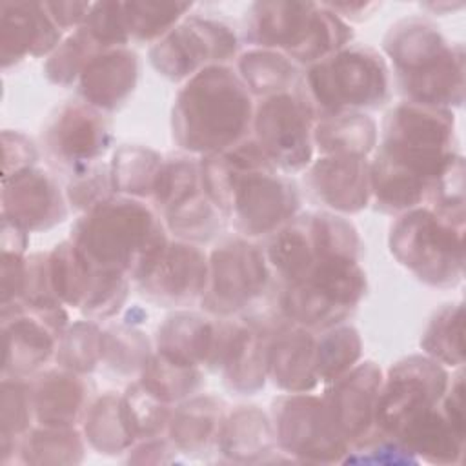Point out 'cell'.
Instances as JSON below:
<instances>
[{"label":"cell","mask_w":466,"mask_h":466,"mask_svg":"<svg viewBox=\"0 0 466 466\" xmlns=\"http://www.w3.org/2000/svg\"><path fill=\"white\" fill-rule=\"evenodd\" d=\"M380 131L370 162L371 200L382 213L400 215L426 204L433 182L457 157L453 115L404 100L388 111Z\"/></svg>","instance_id":"1"},{"label":"cell","mask_w":466,"mask_h":466,"mask_svg":"<svg viewBox=\"0 0 466 466\" xmlns=\"http://www.w3.org/2000/svg\"><path fill=\"white\" fill-rule=\"evenodd\" d=\"M200 187L246 238L271 237L300 208L297 184L280 173L253 137L200 158Z\"/></svg>","instance_id":"2"},{"label":"cell","mask_w":466,"mask_h":466,"mask_svg":"<svg viewBox=\"0 0 466 466\" xmlns=\"http://www.w3.org/2000/svg\"><path fill=\"white\" fill-rule=\"evenodd\" d=\"M253 95L229 66H209L184 82L171 109V133L189 155L224 151L249 137Z\"/></svg>","instance_id":"3"},{"label":"cell","mask_w":466,"mask_h":466,"mask_svg":"<svg viewBox=\"0 0 466 466\" xmlns=\"http://www.w3.org/2000/svg\"><path fill=\"white\" fill-rule=\"evenodd\" d=\"M93 268L137 280L169 242L160 217L146 202L109 197L86 211L69 238Z\"/></svg>","instance_id":"4"},{"label":"cell","mask_w":466,"mask_h":466,"mask_svg":"<svg viewBox=\"0 0 466 466\" xmlns=\"http://www.w3.org/2000/svg\"><path fill=\"white\" fill-rule=\"evenodd\" d=\"M382 47L406 102L441 109L462 102V47L448 46L430 22L420 18L397 22L384 36Z\"/></svg>","instance_id":"5"},{"label":"cell","mask_w":466,"mask_h":466,"mask_svg":"<svg viewBox=\"0 0 466 466\" xmlns=\"http://www.w3.org/2000/svg\"><path fill=\"white\" fill-rule=\"evenodd\" d=\"M255 47L275 49L297 66H311L342 49L351 40V27L322 4L264 2L249 11L244 29Z\"/></svg>","instance_id":"6"},{"label":"cell","mask_w":466,"mask_h":466,"mask_svg":"<svg viewBox=\"0 0 466 466\" xmlns=\"http://www.w3.org/2000/svg\"><path fill=\"white\" fill-rule=\"evenodd\" d=\"M302 86L317 118L348 111H370L384 106L391 95L386 60L362 44L342 49L308 66Z\"/></svg>","instance_id":"7"},{"label":"cell","mask_w":466,"mask_h":466,"mask_svg":"<svg viewBox=\"0 0 466 466\" xmlns=\"http://www.w3.org/2000/svg\"><path fill=\"white\" fill-rule=\"evenodd\" d=\"M366 293L359 258L322 257L295 282L280 286L279 304L288 322L322 331L346 322Z\"/></svg>","instance_id":"8"},{"label":"cell","mask_w":466,"mask_h":466,"mask_svg":"<svg viewBox=\"0 0 466 466\" xmlns=\"http://www.w3.org/2000/svg\"><path fill=\"white\" fill-rule=\"evenodd\" d=\"M462 229L428 206L397 215L390 229L393 257L420 282L455 286L462 277Z\"/></svg>","instance_id":"9"},{"label":"cell","mask_w":466,"mask_h":466,"mask_svg":"<svg viewBox=\"0 0 466 466\" xmlns=\"http://www.w3.org/2000/svg\"><path fill=\"white\" fill-rule=\"evenodd\" d=\"M209 279L200 299L204 311L226 319L249 313L280 286L269 268L266 251L251 238H224L208 257Z\"/></svg>","instance_id":"10"},{"label":"cell","mask_w":466,"mask_h":466,"mask_svg":"<svg viewBox=\"0 0 466 466\" xmlns=\"http://www.w3.org/2000/svg\"><path fill=\"white\" fill-rule=\"evenodd\" d=\"M315 107L300 84L297 89L269 95L255 104L253 140L284 175L306 171L313 162Z\"/></svg>","instance_id":"11"},{"label":"cell","mask_w":466,"mask_h":466,"mask_svg":"<svg viewBox=\"0 0 466 466\" xmlns=\"http://www.w3.org/2000/svg\"><path fill=\"white\" fill-rule=\"evenodd\" d=\"M271 424L280 453L289 459L333 464L342 462L350 444L335 428L322 397L286 393L271 402Z\"/></svg>","instance_id":"12"},{"label":"cell","mask_w":466,"mask_h":466,"mask_svg":"<svg viewBox=\"0 0 466 466\" xmlns=\"http://www.w3.org/2000/svg\"><path fill=\"white\" fill-rule=\"evenodd\" d=\"M237 36L220 20L187 16L153 44V67L171 82H186L209 66H228L237 55Z\"/></svg>","instance_id":"13"},{"label":"cell","mask_w":466,"mask_h":466,"mask_svg":"<svg viewBox=\"0 0 466 466\" xmlns=\"http://www.w3.org/2000/svg\"><path fill=\"white\" fill-rule=\"evenodd\" d=\"M450 377L442 364L428 355H410L395 362L382 379L377 402V431L395 437L406 422L437 406Z\"/></svg>","instance_id":"14"},{"label":"cell","mask_w":466,"mask_h":466,"mask_svg":"<svg viewBox=\"0 0 466 466\" xmlns=\"http://www.w3.org/2000/svg\"><path fill=\"white\" fill-rule=\"evenodd\" d=\"M67 328L62 308H31L22 300L2 306L4 360L2 377L31 379L55 357L56 344Z\"/></svg>","instance_id":"15"},{"label":"cell","mask_w":466,"mask_h":466,"mask_svg":"<svg viewBox=\"0 0 466 466\" xmlns=\"http://www.w3.org/2000/svg\"><path fill=\"white\" fill-rule=\"evenodd\" d=\"M209 279L208 255L191 242H167L135 280L140 295L164 308L200 300Z\"/></svg>","instance_id":"16"},{"label":"cell","mask_w":466,"mask_h":466,"mask_svg":"<svg viewBox=\"0 0 466 466\" xmlns=\"http://www.w3.org/2000/svg\"><path fill=\"white\" fill-rule=\"evenodd\" d=\"M382 379L380 368L373 360H364L326 384L322 400L350 446L377 433L375 419Z\"/></svg>","instance_id":"17"},{"label":"cell","mask_w":466,"mask_h":466,"mask_svg":"<svg viewBox=\"0 0 466 466\" xmlns=\"http://www.w3.org/2000/svg\"><path fill=\"white\" fill-rule=\"evenodd\" d=\"M113 142L111 126L100 109L86 102H67L44 129L49 155L71 171L95 164Z\"/></svg>","instance_id":"18"},{"label":"cell","mask_w":466,"mask_h":466,"mask_svg":"<svg viewBox=\"0 0 466 466\" xmlns=\"http://www.w3.org/2000/svg\"><path fill=\"white\" fill-rule=\"evenodd\" d=\"M66 200L56 178L42 167L31 166L2 177V218L27 233L46 231L64 222Z\"/></svg>","instance_id":"19"},{"label":"cell","mask_w":466,"mask_h":466,"mask_svg":"<svg viewBox=\"0 0 466 466\" xmlns=\"http://www.w3.org/2000/svg\"><path fill=\"white\" fill-rule=\"evenodd\" d=\"M235 322L211 320L198 313L177 311L157 331V353L187 366L218 370Z\"/></svg>","instance_id":"20"},{"label":"cell","mask_w":466,"mask_h":466,"mask_svg":"<svg viewBox=\"0 0 466 466\" xmlns=\"http://www.w3.org/2000/svg\"><path fill=\"white\" fill-rule=\"evenodd\" d=\"M304 182L331 213H359L371 200L370 162L362 157L320 155L306 169Z\"/></svg>","instance_id":"21"},{"label":"cell","mask_w":466,"mask_h":466,"mask_svg":"<svg viewBox=\"0 0 466 466\" xmlns=\"http://www.w3.org/2000/svg\"><path fill=\"white\" fill-rule=\"evenodd\" d=\"M60 44V29L44 4H0V58L7 69L27 56L51 55Z\"/></svg>","instance_id":"22"},{"label":"cell","mask_w":466,"mask_h":466,"mask_svg":"<svg viewBox=\"0 0 466 466\" xmlns=\"http://www.w3.org/2000/svg\"><path fill=\"white\" fill-rule=\"evenodd\" d=\"M35 420L42 426L78 428L93 402V382L66 368L42 370L29 379Z\"/></svg>","instance_id":"23"},{"label":"cell","mask_w":466,"mask_h":466,"mask_svg":"<svg viewBox=\"0 0 466 466\" xmlns=\"http://www.w3.org/2000/svg\"><path fill=\"white\" fill-rule=\"evenodd\" d=\"M138 58L127 47H102L84 67L78 93L100 111H115L137 87Z\"/></svg>","instance_id":"24"},{"label":"cell","mask_w":466,"mask_h":466,"mask_svg":"<svg viewBox=\"0 0 466 466\" xmlns=\"http://www.w3.org/2000/svg\"><path fill=\"white\" fill-rule=\"evenodd\" d=\"M268 379L286 393H306L319 384L317 331L288 322L280 328L268 353Z\"/></svg>","instance_id":"25"},{"label":"cell","mask_w":466,"mask_h":466,"mask_svg":"<svg viewBox=\"0 0 466 466\" xmlns=\"http://www.w3.org/2000/svg\"><path fill=\"white\" fill-rule=\"evenodd\" d=\"M226 413L222 399L197 393L173 408L167 437L180 455L204 457L217 450Z\"/></svg>","instance_id":"26"},{"label":"cell","mask_w":466,"mask_h":466,"mask_svg":"<svg viewBox=\"0 0 466 466\" xmlns=\"http://www.w3.org/2000/svg\"><path fill=\"white\" fill-rule=\"evenodd\" d=\"M273 335L248 322H235L218 370L224 384L242 395H253L268 379V353Z\"/></svg>","instance_id":"27"},{"label":"cell","mask_w":466,"mask_h":466,"mask_svg":"<svg viewBox=\"0 0 466 466\" xmlns=\"http://www.w3.org/2000/svg\"><path fill=\"white\" fill-rule=\"evenodd\" d=\"M271 417L257 406H237L226 413L217 453L229 462H266L279 453Z\"/></svg>","instance_id":"28"},{"label":"cell","mask_w":466,"mask_h":466,"mask_svg":"<svg viewBox=\"0 0 466 466\" xmlns=\"http://www.w3.org/2000/svg\"><path fill=\"white\" fill-rule=\"evenodd\" d=\"M417 461L431 464H461L464 455V430L455 426L441 410V402L402 426L395 435Z\"/></svg>","instance_id":"29"},{"label":"cell","mask_w":466,"mask_h":466,"mask_svg":"<svg viewBox=\"0 0 466 466\" xmlns=\"http://www.w3.org/2000/svg\"><path fill=\"white\" fill-rule=\"evenodd\" d=\"M80 426L87 446L100 455H122L138 442L129 424L124 399L115 391H106L93 399Z\"/></svg>","instance_id":"30"},{"label":"cell","mask_w":466,"mask_h":466,"mask_svg":"<svg viewBox=\"0 0 466 466\" xmlns=\"http://www.w3.org/2000/svg\"><path fill=\"white\" fill-rule=\"evenodd\" d=\"M375 120L359 111L319 116L313 127V146L320 155L366 158L377 146Z\"/></svg>","instance_id":"31"},{"label":"cell","mask_w":466,"mask_h":466,"mask_svg":"<svg viewBox=\"0 0 466 466\" xmlns=\"http://www.w3.org/2000/svg\"><path fill=\"white\" fill-rule=\"evenodd\" d=\"M237 73L253 96H269L302 84L299 66L275 49L253 47L237 60Z\"/></svg>","instance_id":"32"},{"label":"cell","mask_w":466,"mask_h":466,"mask_svg":"<svg viewBox=\"0 0 466 466\" xmlns=\"http://www.w3.org/2000/svg\"><path fill=\"white\" fill-rule=\"evenodd\" d=\"M86 455V439L75 426L35 424L20 441L18 464H78Z\"/></svg>","instance_id":"33"},{"label":"cell","mask_w":466,"mask_h":466,"mask_svg":"<svg viewBox=\"0 0 466 466\" xmlns=\"http://www.w3.org/2000/svg\"><path fill=\"white\" fill-rule=\"evenodd\" d=\"M36 424L29 379L2 377L0 397V462H16L22 437Z\"/></svg>","instance_id":"34"},{"label":"cell","mask_w":466,"mask_h":466,"mask_svg":"<svg viewBox=\"0 0 466 466\" xmlns=\"http://www.w3.org/2000/svg\"><path fill=\"white\" fill-rule=\"evenodd\" d=\"M162 158L158 151L146 146L131 144L118 147L109 164L113 193L151 200Z\"/></svg>","instance_id":"35"},{"label":"cell","mask_w":466,"mask_h":466,"mask_svg":"<svg viewBox=\"0 0 466 466\" xmlns=\"http://www.w3.org/2000/svg\"><path fill=\"white\" fill-rule=\"evenodd\" d=\"M164 215V226L177 240L200 244L209 242L226 228L228 218L222 211L209 200L202 187L167 211Z\"/></svg>","instance_id":"36"},{"label":"cell","mask_w":466,"mask_h":466,"mask_svg":"<svg viewBox=\"0 0 466 466\" xmlns=\"http://www.w3.org/2000/svg\"><path fill=\"white\" fill-rule=\"evenodd\" d=\"M93 275L95 268L71 240L56 244L53 251H49L51 284L64 306L82 308Z\"/></svg>","instance_id":"37"},{"label":"cell","mask_w":466,"mask_h":466,"mask_svg":"<svg viewBox=\"0 0 466 466\" xmlns=\"http://www.w3.org/2000/svg\"><path fill=\"white\" fill-rule=\"evenodd\" d=\"M138 380L160 400L173 404L197 395L204 384V373L198 366L180 364L160 353H153Z\"/></svg>","instance_id":"38"},{"label":"cell","mask_w":466,"mask_h":466,"mask_svg":"<svg viewBox=\"0 0 466 466\" xmlns=\"http://www.w3.org/2000/svg\"><path fill=\"white\" fill-rule=\"evenodd\" d=\"M362 355V340L351 324H337L317 331V377L319 382H331L351 370Z\"/></svg>","instance_id":"39"},{"label":"cell","mask_w":466,"mask_h":466,"mask_svg":"<svg viewBox=\"0 0 466 466\" xmlns=\"http://www.w3.org/2000/svg\"><path fill=\"white\" fill-rule=\"evenodd\" d=\"M149 351L147 337L133 326L120 324L102 329V364L122 377H140Z\"/></svg>","instance_id":"40"},{"label":"cell","mask_w":466,"mask_h":466,"mask_svg":"<svg viewBox=\"0 0 466 466\" xmlns=\"http://www.w3.org/2000/svg\"><path fill=\"white\" fill-rule=\"evenodd\" d=\"M420 348L424 353L442 366L462 364V306L444 304L430 319Z\"/></svg>","instance_id":"41"},{"label":"cell","mask_w":466,"mask_h":466,"mask_svg":"<svg viewBox=\"0 0 466 466\" xmlns=\"http://www.w3.org/2000/svg\"><path fill=\"white\" fill-rule=\"evenodd\" d=\"M56 366L87 375L102 362V328L96 320H78L64 329L55 351Z\"/></svg>","instance_id":"42"},{"label":"cell","mask_w":466,"mask_h":466,"mask_svg":"<svg viewBox=\"0 0 466 466\" xmlns=\"http://www.w3.org/2000/svg\"><path fill=\"white\" fill-rule=\"evenodd\" d=\"M200 189V160L187 155H169L162 158V166L155 182L151 202L162 213Z\"/></svg>","instance_id":"43"},{"label":"cell","mask_w":466,"mask_h":466,"mask_svg":"<svg viewBox=\"0 0 466 466\" xmlns=\"http://www.w3.org/2000/svg\"><path fill=\"white\" fill-rule=\"evenodd\" d=\"M102 49V46L82 25L73 31L58 47L47 56L44 75L51 84L71 86L76 82L87 62Z\"/></svg>","instance_id":"44"},{"label":"cell","mask_w":466,"mask_h":466,"mask_svg":"<svg viewBox=\"0 0 466 466\" xmlns=\"http://www.w3.org/2000/svg\"><path fill=\"white\" fill-rule=\"evenodd\" d=\"M124 5V20L129 40L147 44L166 36L191 7V4L131 2Z\"/></svg>","instance_id":"45"},{"label":"cell","mask_w":466,"mask_h":466,"mask_svg":"<svg viewBox=\"0 0 466 466\" xmlns=\"http://www.w3.org/2000/svg\"><path fill=\"white\" fill-rule=\"evenodd\" d=\"M126 413L137 441L167 435L173 408L153 395L140 380H135L122 395Z\"/></svg>","instance_id":"46"},{"label":"cell","mask_w":466,"mask_h":466,"mask_svg":"<svg viewBox=\"0 0 466 466\" xmlns=\"http://www.w3.org/2000/svg\"><path fill=\"white\" fill-rule=\"evenodd\" d=\"M129 277L118 271L95 268L89 291L82 304V313L91 320H104L116 315L129 293Z\"/></svg>","instance_id":"47"},{"label":"cell","mask_w":466,"mask_h":466,"mask_svg":"<svg viewBox=\"0 0 466 466\" xmlns=\"http://www.w3.org/2000/svg\"><path fill=\"white\" fill-rule=\"evenodd\" d=\"M109 197H113L109 167L95 162L71 171L66 198L75 209L86 213Z\"/></svg>","instance_id":"48"},{"label":"cell","mask_w":466,"mask_h":466,"mask_svg":"<svg viewBox=\"0 0 466 466\" xmlns=\"http://www.w3.org/2000/svg\"><path fill=\"white\" fill-rule=\"evenodd\" d=\"M84 27L102 47H127V42H131L122 4L104 2L91 5Z\"/></svg>","instance_id":"49"},{"label":"cell","mask_w":466,"mask_h":466,"mask_svg":"<svg viewBox=\"0 0 466 466\" xmlns=\"http://www.w3.org/2000/svg\"><path fill=\"white\" fill-rule=\"evenodd\" d=\"M2 149H4V175L9 177L16 171L35 166L38 158L36 146L20 131L5 129L2 133Z\"/></svg>","instance_id":"50"},{"label":"cell","mask_w":466,"mask_h":466,"mask_svg":"<svg viewBox=\"0 0 466 466\" xmlns=\"http://www.w3.org/2000/svg\"><path fill=\"white\" fill-rule=\"evenodd\" d=\"M178 450L169 441L167 435L138 441L129 451H127V462L137 464H167L175 462L178 459Z\"/></svg>","instance_id":"51"},{"label":"cell","mask_w":466,"mask_h":466,"mask_svg":"<svg viewBox=\"0 0 466 466\" xmlns=\"http://www.w3.org/2000/svg\"><path fill=\"white\" fill-rule=\"evenodd\" d=\"M25 255L2 251V306L20 300L25 279Z\"/></svg>","instance_id":"52"},{"label":"cell","mask_w":466,"mask_h":466,"mask_svg":"<svg viewBox=\"0 0 466 466\" xmlns=\"http://www.w3.org/2000/svg\"><path fill=\"white\" fill-rule=\"evenodd\" d=\"M51 20L56 24L60 31H76L87 20L91 11V4L78 2H58V4H44Z\"/></svg>","instance_id":"53"}]
</instances>
